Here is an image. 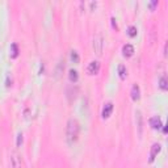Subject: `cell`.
Masks as SVG:
<instances>
[{"instance_id":"cell-1","label":"cell","mask_w":168,"mask_h":168,"mask_svg":"<svg viewBox=\"0 0 168 168\" xmlns=\"http://www.w3.org/2000/svg\"><path fill=\"white\" fill-rule=\"evenodd\" d=\"M79 133H80V125L75 118H70L67 121L66 126V139L68 143H74L79 138Z\"/></svg>"},{"instance_id":"cell-2","label":"cell","mask_w":168,"mask_h":168,"mask_svg":"<svg viewBox=\"0 0 168 168\" xmlns=\"http://www.w3.org/2000/svg\"><path fill=\"white\" fill-rule=\"evenodd\" d=\"M102 47H104V38L101 34H96L93 38V50L97 55H101Z\"/></svg>"},{"instance_id":"cell-3","label":"cell","mask_w":168,"mask_h":168,"mask_svg":"<svg viewBox=\"0 0 168 168\" xmlns=\"http://www.w3.org/2000/svg\"><path fill=\"white\" fill-rule=\"evenodd\" d=\"M99 71H100V62L99 60H92L87 67V72L89 75H96L99 74Z\"/></svg>"},{"instance_id":"cell-4","label":"cell","mask_w":168,"mask_h":168,"mask_svg":"<svg viewBox=\"0 0 168 168\" xmlns=\"http://www.w3.org/2000/svg\"><path fill=\"white\" fill-rule=\"evenodd\" d=\"M160 150H162V147H160L159 143H154V144L151 146V150H150V159H148V160H150V163L155 160L156 155H158L159 152H160Z\"/></svg>"},{"instance_id":"cell-5","label":"cell","mask_w":168,"mask_h":168,"mask_svg":"<svg viewBox=\"0 0 168 168\" xmlns=\"http://www.w3.org/2000/svg\"><path fill=\"white\" fill-rule=\"evenodd\" d=\"M11 163H12L13 168H21V156L17 152H12V155H11Z\"/></svg>"},{"instance_id":"cell-6","label":"cell","mask_w":168,"mask_h":168,"mask_svg":"<svg viewBox=\"0 0 168 168\" xmlns=\"http://www.w3.org/2000/svg\"><path fill=\"white\" fill-rule=\"evenodd\" d=\"M113 112V104L112 102H106V104L102 106V110H101V116L102 118H108L110 114Z\"/></svg>"},{"instance_id":"cell-7","label":"cell","mask_w":168,"mask_h":168,"mask_svg":"<svg viewBox=\"0 0 168 168\" xmlns=\"http://www.w3.org/2000/svg\"><path fill=\"white\" fill-rule=\"evenodd\" d=\"M130 95H131V99L134 101H137V100H139V99H141V88H139L138 84H134V86L131 87Z\"/></svg>"},{"instance_id":"cell-8","label":"cell","mask_w":168,"mask_h":168,"mask_svg":"<svg viewBox=\"0 0 168 168\" xmlns=\"http://www.w3.org/2000/svg\"><path fill=\"white\" fill-rule=\"evenodd\" d=\"M122 53H124V57H131L133 54H134V46L130 44H126L122 46Z\"/></svg>"},{"instance_id":"cell-9","label":"cell","mask_w":168,"mask_h":168,"mask_svg":"<svg viewBox=\"0 0 168 168\" xmlns=\"http://www.w3.org/2000/svg\"><path fill=\"white\" fill-rule=\"evenodd\" d=\"M150 125L152 129H160L162 128V121H160V118L158 116H155L150 120Z\"/></svg>"},{"instance_id":"cell-10","label":"cell","mask_w":168,"mask_h":168,"mask_svg":"<svg viewBox=\"0 0 168 168\" xmlns=\"http://www.w3.org/2000/svg\"><path fill=\"white\" fill-rule=\"evenodd\" d=\"M68 79H70V82H72V83L78 82V79H79L78 71H76V70H70V71H68Z\"/></svg>"},{"instance_id":"cell-11","label":"cell","mask_w":168,"mask_h":168,"mask_svg":"<svg viewBox=\"0 0 168 168\" xmlns=\"http://www.w3.org/2000/svg\"><path fill=\"white\" fill-rule=\"evenodd\" d=\"M135 116H137V122H138V131L141 135L142 134V113H141V110H137Z\"/></svg>"},{"instance_id":"cell-12","label":"cell","mask_w":168,"mask_h":168,"mask_svg":"<svg viewBox=\"0 0 168 168\" xmlns=\"http://www.w3.org/2000/svg\"><path fill=\"white\" fill-rule=\"evenodd\" d=\"M159 87L162 88L163 91H167L168 89V79L166 76H163V78H160L159 80Z\"/></svg>"},{"instance_id":"cell-13","label":"cell","mask_w":168,"mask_h":168,"mask_svg":"<svg viewBox=\"0 0 168 168\" xmlns=\"http://www.w3.org/2000/svg\"><path fill=\"white\" fill-rule=\"evenodd\" d=\"M118 74H120L121 79L126 78V75H128V70H126V67L124 66V64H120V66H118Z\"/></svg>"},{"instance_id":"cell-14","label":"cell","mask_w":168,"mask_h":168,"mask_svg":"<svg viewBox=\"0 0 168 168\" xmlns=\"http://www.w3.org/2000/svg\"><path fill=\"white\" fill-rule=\"evenodd\" d=\"M17 55H18V46L17 44H12L11 45V57L12 58H17Z\"/></svg>"},{"instance_id":"cell-15","label":"cell","mask_w":168,"mask_h":168,"mask_svg":"<svg viewBox=\"0 0 168 168\" xmlns=\"http://www.w3.org/2000/svg\"><path fill=\"white\" fill-rule=\"evenodd\" d=\"M137 32H138V30H137V26H134V25H131V26H129V28H128V34L130 37H135Z\"/></svg>"},{"instance_id":"cell-16","label":"cell","mask_w":168,"mask_h":168,"mask_svg":"<svg viewBox=\"0 0 168 168\" xmlns=\"http://www.w3.org/2000/svg\"><path fill=\"white\" fill-rule=\"evenodd\" d=\"M71 60H72L74 63H79L80 58H79L78 51H75V50H72V51H71Z\"/></svg>"},{"instance_id":"cell-17","label":"cell","mask_w":168,"mask_h":168,"mask_svg":"<svg viewBox=\"0 0 168 168\" xmlns=\"http://www.w3.org/2000/svg\"><path fill=\"white\" fill-rule=\"evenodd\" d=\"M5 86H7V87H11V86H12V78H11V74H7Z\"/></svg>"},{"instance_id":"cell-18","label":"cell","mask_w":168,"mask_h":168,"mask_svg":"<svg viewBox=\"0 0 168 168\" xmlns=\"http://www.w3.org/2000/svg\"><path fill=\"white\" fill-rule=\"evenodd\" d=\"M21 143H22V134L20 133V134L17 135V146H21Z\"/></svg>"},{"instance_id":"cell-19","label":"cell","mask_w":168,"mask_h":168,"mask_svg":"<svg viewBox=\"0 0 168 168\" xmlns=\"http://www.w3.org/2000/svg\"><path fill=\"white\" fill-rule=\"evenodd\" d=\"M148 5H150V8H154L155 5H158V0H154V2H151Z\"/></svg>"},{"instance_id":"cell-20","label":"cell","mask_w":168,"mask_h":168,"mask_svg":"<svg viewBox=\"0 0 168 168\" xmlns=\"http://www.w3.org/2000/svg\"><path fill=\"white\" fill-rule=\"evenodd\" d=\"M163 131L166 133V134H168V120H167V124H166V126L163 128Z\"/></svg>"},{"instance_id":"cell-21","label":"cell","mask_w":168,"mask_h":168,"mask_svg":"<svg viewBox=\"0 0 168 168\" xmlns=\"http://www.w3.org/2000/svg\"><path fill=\"white\" fill-rule=\"evenodd\" d=\"M164 53H166V55H168V41L166 44V49H164Z\"/></svg>"},{"instance_id":"cell-22","label":"cell","mask_w":168,"mask_h":168,"mask_svg":"<svg viewBox=\"0 0 168 168\" xmlns=\"http://www.w3.org/2000/svg\"><path fill=\"white\" fill-rule=\"evenodd\" d=\"M112 22H113V26H114V28L117 29V22H116V20H114L113 17H112Z\"/></svg>"}]
</instances>
